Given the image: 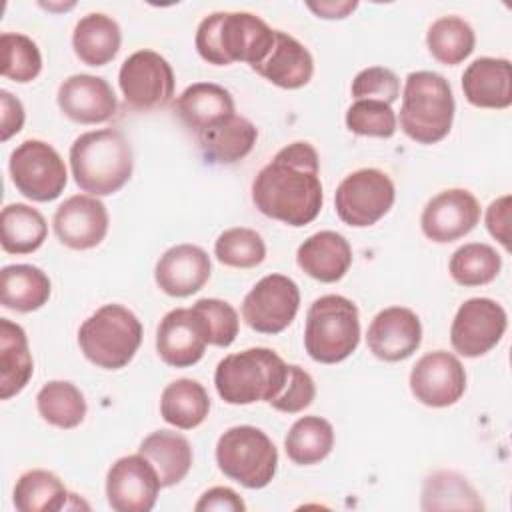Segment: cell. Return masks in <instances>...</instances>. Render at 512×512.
<instances>
[{"label":"cell","mask_w":512,"mask_h":512,"mask_svg":"<svg viewBox=\"0 0 512 512\" xmlns=\"http://www.w3.org/2000/svg\"><path fill=\"white\" fill-rule=\"evenodd\" d=\"M298 306V284L284 274H268L244 296L242 318L260 334H278L292 324Z\"/></svg>","instance_id":"obj_12"},{"label":"cell","mask_w":512,"mask_h":512,"mask_svg":"<svg viewBox=\"0 0 512 512\" xmlns=\"http://www.w3.org/2000/svg\"><path fill=\"white\" fill-rule=\"evenodd\" d=\"M210 272L212 266L206 250L196 244H178L160 256L154 278L160 290L168 296L186 298L208 282Z\"/></svg>","instance_id":"obj_21"},{"label":"cell","mask_w":512,"mask_h":512,"mask_svg":"<svg viewBox=\"0 0 512 512\" xmlns=\"http://www.w3.org/2000/svg\"><path fill=\"white\" fill-rule=\"evenodd\" d=\"M410 390L426 406H452L466 390L464 366L450 352H428L412 366Z\"/></svg>","instance_id":"obj_15"},{"label":"cell","mask_w":512,"mask_h":512,"mask_svg":"<svg viewBox=\"0 0 512 512\" xmlns=\"http://www.w3.org/2000/svg\"><path fill=\"white\" fill-rule=\"evenodd\" d=\"M454 96L448 80L430 70L410 72L406 76L400 128L420 144H434L448 136L454 120Z\"/></svg>","instance_id":"obj_5"},{"label":"cell","mask_w":512,"mask_h":512,"mask_svg":"<svg viewBox=\"0 0 512 512\" xmlns=\"http://www.w3.org/2000/svg\"><path fill=\"white\" fill-rule=\"evenodd\" d=\"M218 468L246 488H264L272 482L278 466L274 442L256 426H232L216 444Z\"/></svg>","instance_id":"obj_8"},{"label":"cell","mask_w":512,"mask_h":512,"mask_svg":"<svg viewBox=\"0 0 512 512\" xmlns=\"http://www.w3.org/2000/svg\"><path fill=\"white\" fill-rule=\"evenodd\" d=\"M162 484L154 466L138 452L118 458L106 476V498L116 512H148Z\"/></svg>","instance_id":"obj_14"},{"label":"cell","mask_w":512,"mask_h":512,"mask_svg":"<svg viewBox=\"0 0 512 512\" xmlns=\"http://www.w3.org/2000/svg\"><path fill=\"white\" fill-rule=\"evenodd\" d=\"M208 412V392L200 382L192 378H178L170 382L160 396L162 418L180 430H192L200 426Z\"/></svg>","instance_id":"obj_31"},{"label":"cell","mask_w":512,"mask_h":512,"mask_svg":"<svg viewBox=\"0 0 512 512\" xmlns=\"http://www.w3.org/2000/svg\"><path fill=\"white\" fill-rule=\"evenodd\" d=\"M48 234L44 216L28 204H8L0 214V242L8 254H30L38 250Z\"/></svg>","instance_id":"obj_32"},{"label":"cell","mask_w":512,"mask_h":512,"mask_svg":"<svg viewBox=\"0 0 512 512\" xmlns=\"http://www.w3.org/2000/svg\"><path fill=\"white\" fill-rule=\"evenodd\" d=\"M32 372L34 362L24 328L8 318H0V398L8 400L22 392Z\"/></svg>","instance_id":"obj_27"},{"label":"cell","mask_w":512,"mask_h":512,"mask_svg":"<svg viewBox=\"0 0 512 512\" xmlns=\"http://www.w3.org/2000/svg\"><path fill=\"white\" fill-rule=\"evenodd\" d=\"M122 32L114 18L102 12L82 16L72 32V46L76 56L88 66L108 64L120 50Z\"/></svg>","instance_id":"obj_28"},{"label":"cell","mask_w":512,"mask_h":512,"mask_svg":"<svg viewBox=\"0 0 512 512\" xmlns=\"http://www.w3.org/2000/svg\"><path fill=\"white\" fill-rule=\"evenodd\" d=\"M218 262L232 268H254L266 258V244L262 236L252 228H228L214 244Z\"/></svg>","instance_id":"obj_39"},{"label":"cell","mask_w":512,"mask_h":512,"mask_svg":"<svg viewBox=\"0 0 512 512\" xmlns=\"http://www.w3.org/2000/svg\"><path fill=\"white\" fill-rule=\"evenodd\" d=\"M368 348L384 362H400L412 356L422 342V324L416 312L404 306L380 310L368 326Z\"/></svg>","instance_id":"obj_19"},{"label":"cell","mask_w":512,"mask_h":512,"mask_svg":"<svg viewBox=\"0 0 512 512\" xmlns=\"http://www.w3.org/2000/svg\"><path fill=\"white\" fill-rule=\"evenodd\" d=\"M252 70L274 86L296 90L310 82L314 74V58L294 36L274 30V44L268 56Z\"/></svg>","instance_id":"obj_22"},{"label":"cell","mask_w":512,"mask_h":512,"mask_svg":"<svg viewBox=\"0 0 512 512\" xmlns=\"http://www.w3.org/2000/svg\"><path fill=\"white\" fill-rule=\"evenodd\" d=\"M352 96L356 100H380L392 104L400 96L398 76L384 66L364 68L352 80Z\"/></svg>","instance_id":"obj_43"},{"label":"cell","mask_w":512,"mask_h":512,"mask_svg":"<svg viewBox=\"0 0 512 512\" xmlns=\"http://www.w3.org/2000/svg\"><path fill=\"white\" fill-rule=\"evenodd\" d=\"M138 452L154 466L162 488L174 486L188 474L192 466L190 442L172 430H156L146 436Z\"/></svg>","instance_id":"obj_29"},{"label":"cell","mask_w":512,"mask_h":512,"mask_svg":"<svg viewBox=\"0 0 512 512\" xmlns=\"http://www.w3.org/2000/svg\"><path fill=\"white\" fill-rule=\"evenodd\" d=\"M52 224L64 246L90 250L106 238L108 210L96 196L74 194L56 208Z\"/></svg>","instance_id":"obj_18"},{"label":"cell","mask_w":512,"mask_h":512,"mask_svg":"<svg viewBox=\"0 0 512 512\" xmlns=\"http://www.w3.org/2000/svg\"><path fill=\"white\" fill-rule=\"evenodd\" d=\"M208 340L204 318L194 308H174L158 324V356L174 368H188L202 356Z\"/></svg>","instance_id":"obj_17"},{"label":"cell","mask_w":512,"mask_h":512,"mask_svg":"<svg viewBox=\"0 0 512 512\" xmlns=\"http://www.w3.org/2000/svg\"><path fill=\"white\" fill-rule=\"evenodd\" d=\"M70 168L84 192L90 196H110L132 176V146L114 128L84 132L70 146Z\"/></svg>","instance_id":"obj_3"},{"label":"cell","mask_w":512,"mask_h":512,"mask_svg":"<svg viewBox=\"0 0 512 512\" xmlns=\"http://www.w3.org/2000/svg\"><path fill=\"white\" fill-rule=\"evenodd\" d=\"M118 84L126 106L140 112L162 108L174 96L172 66L164 56L146 48L122 62Z\"/></svg>","instance_id":"obj_11"},{"label":"cell","mask_w":512,"mask_h":512,"mask_svg":"<svg viewBox=\"0 0 512 512\" xmlns=\"http://www.w3.org/2000/svg\"><path fill=\"white\" fill-rule=\"evenodd\" d=\"M198 54L214 66L246 62L258 66L274 44V30L250 12H212L196 30Z\"/></svg>","instance_id":"obj_2"},{"label":"cell","mask_w":512,"mask_h":512,"mask_svg":"<svg viewBox=\"0 0 512 512\" xmlns=\"http://www.w3.org/2000/svg\"><path fill=\"white\" fill-rule=\"evenodd\" d=\"M70 496L62 480L48 470L24 472L14 486V506L20 512H56L66 508Z\"/></svg>","instance_id":"obj_34"},{"label":"cell","mask_w":512,"mask_h":512,"mask_svg":"<svg viewBox=\"0 0 512 512\" xmlns=\"http://www.w3.org/2000/svg\"><path fill=\"white\" fill-rule=\"evenodd\" d=\"M356 6H358V2H320V4L308 2L310 10H314L320 18H328V20L346 18Z\"/></svg>","instance_id":"obj_48"},{"label":"cell","mask_w":512,"mask_h":512,"mask_svg":"<svg viewBox=\"0 0 512 512\" xmlns=\"http://www.w3.org/2000/svg\"><path fill=\"white\" fill-rule=\"evenodd\" d=\"M206 322L208 340L214 346H230L238 336V314L236 310L218 298H200L192 306Z\"/></svg>","instance_id":"obj_42"},{"label":"cell","mask_w":512,"mask_h":512,"mask_svg":"<svg viewBox=\"0 0 512 512\" xmlns=\"http://www.w3.org/2000/svg\"><path fill=\"white\" fill-rule=\"evenodd\" d=\"M36 408L48 424L64 430L76 428L86 416L84 394L68 380L46 382L36 396Z\"/></svg>","instance_id":"obj_35"},{"label":"cell","mask_w":512,"mask_h":512,"mask_svg":"<svg viewBox=\"0 0 512 512\" xmlns=\"http://www.w3.org/2000/svg\"><path fill=\"white\" fill-rule=\"evenodd\" d=\"M296 262L310 278L330 284L348 272L352 264V248L342 234L320 230L298 246Z\"/></svg>","instance_id":"obj_24"},{"label":"cell","mask_w":512,"mask_h":512,"mask_svg":"<svg viewBox=\"0 0 512 512\" xmlns=\"http://www.w3.org/2000/svg\"><path fill=\"white\" fill-rule=\"evenodd\" d=\"M318 152L310 142H292L256 174L252 202L274 220L288 226L310 224L322 208Z\"/></svg>","instance_id":"obj_1"},{"label":"cell","mask_w":512,"mask_h":512,"mask_svg":"<svg viewBox=\"0 0 512 512\" xmlns=\"http://www.w3.org/2000/svg\"><path fill=\"white\" fill-rule=\"evenodd\" d=\"M334 446V428L326 418L302 416L298 418L286 438L284 448L292 462L310 466L324 460Z\"/></svg>","instance_id":"obj_33"},{"label":"cell","mask_w":512,"mask_h":512,"mask_svg":"<svg viewBox=\"0 0 512 512\" xmlns=\"http://www.w3.org/2000/svg\"><path fill=\"white\" fill-rule=\"evenodd\" d=\"M0 140L6 142L10 136L24 126V106L8 90H0Z\"/></svg>","instance_id":"obj_47"},{"label":"cell","mask_w":512,"mask_h":512,"mask_svg":"<svg viewBox=\"0 0 512 512\" xmlns=\"http://www.w3.org/2000/svg\"><path fill=\"white\" fill-rule=\"evenodd\" d=\"M486 228L506 250L510 248V196L504 194L490 202L486 210Z\"/></svg>","instance_id":"obj_45"},{"label":"cell","mask_w":512,"mask_h":512,"mask_svg":"<svg viewBox=\"0 0 512 512\" xmlns=\"http://www.w3.org/2000/svg\"><path fill=\"white\" fill-rule=\"evenodd\" d=\"M396 198L390 176L378 168H360L348 174L334 194L338 218L354 228L376 224L388 214Z\"/></svg>","instance_id":"obj_9"},{"label":"cell","mask_w":512,"mask_h":512,"mask_svg":"<svg viewBox=\"0 0 512 512\" xmlns=\"http://www.w3.org/2000/svg\"><path fill=\"white\" fill-rule=\"evenodd\" d=\"M316 396V384L312 380V376L296 366V364H288V376H286V384L280 390V394L276 398H272L268 404L274 410L286 412V414H296L302 412L304 408H308L312 404Z\"/></svg>","instance_id":"obj_44"},{"label":"cell","mask_w":512,"mask_h":512,"mask_svg":"<svg viewBox=\"0 0 512 512\" xmlns=\"http://www.w3.org/2000/svg\"><path fill=\"white\" fill-rule=\"evenodd\" d=\"M288 364L270 348H248L224 356L214 372L218 396L228 404L270 402L286 384Z\"/></svg>","instance_id":"obj_4"},{"label":"cell","mask_w":512,"mask_h":512,"mask_svg":"<svg viewBox=\"0 0 512 512\" xmlns=\"http://www.w3.org/2000/svg\"><path fill=\"white\" fill-rule=\"evenodd\" d=\"M2 46V76L14 82H30L42 70V54L36 42L18 32H4L0 36Z\"/></svg>","instance_id":"obj_40"},{"label":"cell","mask_w":512,"mask_h":512,"mask_svg":"<svg viewBox=\"0 0 512 512\" xmlns=\"http://www.w3.org/2000/svg\"><path fill=\"white\" fill-rule=\"evenodd\" d=\"M426 44L430 54L446 64L454 66L468 58L476 44V34L472 26L458 16H442L432 22L426 34Z\"/></svg>","instance_id":"obj_36"},{"label":"cell","mask_w":512,"mask_h":512,"mask_svg":"<svg viewBox=\"0 0 512 512\" xmlns=\"http://www.w3.org/2000/svg\"><path fill=\"white\" fill-rule=\"evenodd\" d=\"M478 220L480 204L474 194L464 188H448L426 202L420 226L426 238L446 244L472 232Z\"/></svg>","instance_id":"obj_16"},{"label":"cell","mask_w":512,"mask_h":512,"mask_svg":"<svg viewBox=\"0 0 512 512\" xmlns=\"http://www.w3.org/2000/svg\"><path fill=\"white\" fill-rule=\"evenodd\" d=\"M506 326L508 316L498 302L490 298H470L458 308L452 320V348L466 358L482 356L502 340Z\"/></svg>","instance_id":"obj_13"},{"label":"cell","mask_w":512,"mask_h":512,"mask_svg":"<svg viewBox=\"0 0 512 512\" xmlns=\"http://www.w3.org/2000/svg\"><path fill=\"white\" fill-rule=\"evenodd\" d=\"M142 342L138 316L122 304H104L78 330L82 354L106 370L124 368Z\"/></svg>","instance_id":"obj_7"},{"label":"cell","mask_w":512,"mask_h":512,"mask_svg":"<svg viewBox=\"0 0 512 512\" xmlns=\"http://www.w3.org/2000/svg\"><path fill=\"white\" fill-rule=\"evenodd\" d=\"M10 176L20 194L34 202H50L68 182L62 156L44 140H24L10 154Z\"/></svg>","instance_id":"obj_10"},{"label":"cell","mask_w":512,"mask_h":512,"mask_svg":"<svg viewBox=\"0 0 512 512\" xmlns=\"http://www.w3.org/2000/svg\"><path fill=\"white\" fill-rule=\"evenodd\" d=\"M360 342V318L352 300L340 294L316 298L306 314L304 348L320 364L346 360Z\"/></svg>","instance_id":"obj_6"},{"label":"cell","mask_w":512,"mask_h":512,"mask_svg":"<svg viewBox=\"0 0 512 512\" xmlns=\"http://www.w3.org/2000/svg\"><path fill=\"white\" fill-rule=\"evenodd\" d=\"M476 490L458 472L440 470L426 478L422 510H482Z\"/></svg>","instance_id":"obj_37"},{"label":"cell","mask_w":512,"mask_h":512,"mask_svg":"<svg viewBox=\"0 0 512 512\" xmlns=\"http://www.w3.org/2000/svg\"><path fill=\"white\" fill-rule=\"evenodd\" d=\"M178 118L196 134L234 116V100L230 92L212 82H196L188 86L176 100Z\"/></svg>","instance_id":"obj_25"},{"label":"cell","mask_w":512,"mask_h":512,"mask_svg":"<svg viewBox=\"0 0 512 512\" xmlns=\"http://www.w3.org/2000/svg\"><path fill=\"white\" fill-rule=\"evenodd\" d=\"M466 100L478 108L502 110L512 104V64L506 58H476L462 74Z\"/></svg>","instance_id":"obj_23"},{"label":"cell","mask_w":512,"mask_h":512,"mask_svg":"<svg viewBox=\"0 0 512 512\" xmlns=\"http://www.w3.org/2000/svg\"><path fill=\"white\" fill-rule=\"evenodd\" d=\"M502 268L500 254L482 242L460 246L450 258V276L460 286H482L492 282Z\"/></svg>","instance_id":"obj_38"},{"label":"cell","mask_w":512,"mask_h":512,"mask_svg":"<svg viewBox=\"0 0 512 512\" xmlns=\"http://www.w3.org/2000/svg\"><path fill=\"white\" fill-rule=\"evenodd\" d=\"M346 126L358 136L390 138L396 132V114L380 100H356L346 112Z\"/></svg>","instance_id":"obj_41"},{"label":"cell","mask_w":512,"mask_h":512,"mask_svg":"<svg viewBox=\"0 0 512 512\" xmlns=\"http://www.w3.org/2000/svg\"><path fill=\"white\" fill-rule=\"evenodd\" d=\"M194 510H198V512H204V510L244 512V510H246V504H244V500H242L232 488L214 486V488L206 490V492L200 496V500L196 502Z\"/></svg>","instance_id":"obj_46"},{"label":"cell","mask_w":512,"mask_h":512,"mask_svg":"<svg viewBox=\"0 0 512 512\" xmlns=\"http://www.w3.org/2000/svg\"><path fill=\"white\" fill-rule=\"evenodd\" d=\"M50 298V278L32 264H10L0 272V302L16 312H34Z\"/></svg>","instance_id":"obj_30"},{"label":"cell","mask_w":512,"mask_h":512,"mask_svg":"<svg viewBox=\"0 0 512 512\" xmlns=\"http://www.w3.org/2000/svg\"><path fill=\"white\" fill-rule=\"evenodd\" d=\"M196 136L206 162L236 164L254 148L258 130L248 118L234 114Z\"/></svg>","instance_id":"obj_26"},{"label":"cell","mask_w":512,"mask_h":512,"mask_svg":"<svg viewBox=\"0 0 512 512\" xmlns=\"http://www.w3.org/2000/svg\"><path fill=\"white\" fill-rule=\"evenodd\" d=\"M58 106L78 124H100L116 114L118 102L112 86L92 74H72L58 88Z\"/></svg>","instance_id":"obj_20"}]
</instances>
